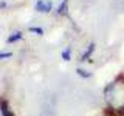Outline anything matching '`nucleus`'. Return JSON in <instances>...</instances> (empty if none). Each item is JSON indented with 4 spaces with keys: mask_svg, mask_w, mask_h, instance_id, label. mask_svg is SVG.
Masks as SVG:
<instances>
[{
    "mask_svg": "<svg viewBox=\"0 0 124 116\" xmlns=\"http://www.w3.org/2000/svg\"><path fill=\"white\" fill-rule=\"evenodd\" d=\"M13 56L11 51H0V59H8V57Z\"/></svg>",
    "mask_w": 124,
    "mask_h": 116,
    "instance_id": "10",
    "label": "nucleus"
},
{
    "mask_svg": "<svg viewBox=\"0 0 124 116\" xmlns=\"http://www.w3.org/2000/svg\"><path fill=\"white\" fill-rule=\"evenodd\" d=\"M93 51H95V44H90L87 48H85V51L82 53V56H81V62H88L90 60L88 57H92Z\"/></svg>",
    "mask_w": 124,
    "mask_h": 116,
    "instance_id": "4",
    "label": "nucleus"
},
{
    "mask_svg": "<svg viewBox=\"0 0 124 116\" xmlns=\"http://www.w3.org/2000/svg\"><path fill=\"white\" fill-rule=\"evenodd\" d=\"M62 60H65V62H68V60H71V50L70 48H67V50H64L62 51Z\"/></svg>",
    "mask_w": 124,
    "mask_h": 116,
    "instance_id": "8",
    "label": "nucleus"
},
{
    "mask_svg": "<svg viewBox=\"0 0 124 116\" xmlns=\"http://www.w3.org/2000/svg\"><path fill=\"white\" fill-rule=\"evenodd\" d=\"M107 104L115 111H124V80L112 82L104 90Z\"/></svg>",
    "mask_w": 124,
    "mask_h": 116,
    "instance_id": "1",
    "label": "nucleus"
},
{
    "mask_svg": "<svg viewBox=\"0 0 124 116\" xmlns=\"http://www.w3.org/2000/svg\"><path fill=\"white\" fill-rule=\"evenodd\" d=\"M20 39H22V33H20V31H14V33L6 39V42H8V44H14V42L20 40Z\"/></svg>",
    "mask_w": 124,
    "mask_h": 116,
    "instance_id": "5",
    "label": "nucleus"
},
{
    "mask_svg": "<svg viewBox=\"0 0 124 116\" xmlns=\"http://www.w3.org/2000/svg\"><path fill=\"white\" fill-rule=\"evenodd\" d=\"M53 9V5L50 0H37L36 2V11L42 14H48L50 11Z\"/></svg>",
    "mask_w": 124,
    "mask_h": 116,
    "instance_id": "2",
    "label": "nucleus"
},
{
    "mask_svg": "<svg viewBox=\"0 0 124 116\" xmlns=\"http://www.w3.org/2000/svg\"><path fill=\"white\" fill-rule=\"evenodd\" d=\"M0 113H2V116H16L6 99H0Z\"/></svg>",
    "mask_w": 124,
    "mask_h": 116,
    "instance_id": "3",
    "label": "nucleus"
},
{
    "mask_svg": "<svg viewBox=\"0 0 124 116\" xmlns=\"http://www.w3.org/2000/svg\"><path fill=\"white\" fill-rule=\"evenodd\" d=\"M67 3H68V0H62V2H61L59 8H57V14H59V15L67 13Z\"/></svg>",
    "mask_w": 124,
    "mask_h": 116,
    "instance_id": "7",
    "label": "nucleus"
},
{
    "mask_svg": "<svg viewBox=\"0 0 124 116\" xmlns=\"http://www.w3.org/2000/svg\"><path fill=\"white\" fill-rule=\"evenodd\" d=\"M30 33H36V36H42V34H44V29L39 28V26H31Z\"/></svg>",
    "mask_w": 124,
    "mask_h": 116,
    "instance_id": "9",
    "label": "nucleus"
},
{
    "mask_svg": "<svg viewBox=\"0 0 124 116\" xmlns=\"http://www.w3.org/2000/svg\"><path fill=\"white\" fill-rule=\"evenodd\" d=\"M110 116H123V115H116V113H115V115H110Z\"/></svg>",
    "mask_w": 124,
    "mask_h": 116,
    "instance_id": "11",
    "label": "nucleus"
},
{
    "mask_svg": "<svg viewBox=\"0 0 124 116\" xmlns=\"http://www.w3.org/2000/svg\"><path fill=\"white\" fill-rule=\"evenodd\" d=\"M76 74L81 76L82 79H88V77H92V73L87 71V70H84V68H76Z\"/></svg>",
    "mask_w": 124,
    "mask_h": 116,
    "instance_id": "6",
    "label": "nucleus"
}]
</instances>
